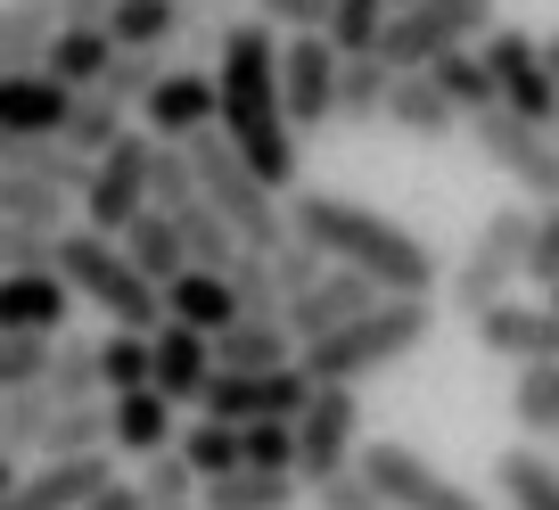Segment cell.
<instances>
[{"instance_id":"cell-1","label":"cell","mask_w":559,"mask_h":510,"mask_svg":"<svg viewBox=\"0 0 559 510\" xmlns=\"http://www.w3.org/2000/svg\"><path fill=\"white\" fill-rule=\"evenodd\" d=\"M280 41L288 34H272L263 17L230 25L223 58H214V83H223V123H214V132H223L272 190H288L297 165H305V132L288 123V99H280Z\"/></svg>"},{"instance_id":"cell-2","label":"cell","mask_w":559,"mask_h":510,"mask_svg":"<svg viewBox=\"0 0 559 510\" xmlns=\"http://www.w3.org/2000/svg\"><path fill=\"white\" fill-rule=\"evenodd\" d=\"M288 223H297L305 247H321L330 264L379 281L386 297H437L444 288V256L419 230L386 223L379 206H354V198H330V190H297L288 198Z\"/></svg>"},{"instance_id":"cell-3","label":"cell","mask_w":559,"mask_h":510,"mask_svg":"<svg viewBox=\"0 0 559 510\" xmlns=\"http://www.w3.org/2000/svg\"><path fill=\"white\" fill-rule=\"evenodd\" d=\"M58 281H67L83 305L116 313V330H140V337L165 330V288L123 256V239H99L91 223H74L67 239H58Z\"/></svg>"},{"instance_id":"cell-4","label":"cell","mask_w":559,"mask_h":510,"mask_svg":"<svg viewBox=\"0 0 559 510\" xmlns=\"http://www.w3.org/2000/svg\"><path fill=\"white\" fill-rule=\"evenodd\" d=\"M428 330H437V297H386L379 313H362V321H346L337 337H321V346H305L297 354V370L305 379H370V370H386V363H403V354H419L428 346Z\"/></svg>"},{"instance_id":"cell-5","label":"cell","mask_w":559,"mask_h":510,"mask_svg":"<svg viewBox=\"0 0 559 510\" xmlns=\"http://www.w3.org/2000/svg\"><path fill=\"white\" fill-rule=\"evenodd\" d=\"M190 165H198V190L214 198V214H223V223L239 230L255 256H280V247L297 239V223H288V198H280L272 181H263L255 165H247L239 149L223 141V132H198V141H190Z\"/></svg>"},{"instance_id":"cell-6","label":"cell","mask_w":559,"mask_h":510,"mask_svg":"<svg viewBox=\"0 0 559 510\" xmlns=\"http://www.w3.org/2000/svg\"><path fill=\"white\" fill-rule=\"evenodd\" d=\"M526 239H535V206L526 198H510V206H493L486 223H477V239L453 256V272H444V297H453V313H486V305L519 297L526 281Z\"/></svg>"},{"instance_id":"cell-7","label":"cell","mask_w":559,"mask_h":510,"mask_svg":"<svg viewBox=\"0 0 559 510\" xmlns=\"http://www.w3.org/2000/svg\"><path fill=\"white\" fill-rule=\"evenodd\" d=\"M493 25H502V9H493V0H412V9H395V17H386L379 58H386L395 74H428L437 58L477 50Z\"/></svg>"},{"instance_id":"cell-8","label":"cell","mask_w":559,"mask_h":510,"mask_svg":"<svg viewBox=\"0 0 559 510\" xmlns=\"http://www.w3.org/2000/svg\"><path fill=\"white\" fill-rule=\"evenodd\" d=\"M469 141L502 181H519L526 206H551L559 198V132L551 123H526V116H510V107H486V116H469Z\"/></svg>"},{"instance_id":"cell-9","label":"cell","mask_w":559,"mask_h":510,"mask_svg":"<svg viewBox=\"0 0 559 510\" xmlns=\"http://www.w3.org/2000/svg\"><path fill=\"white\" fill-rule=\"evenodd\" d=\"M354 461H362V388L321 379L313 404H305V420H297V477H305V494L330 486V477H346Z\"/></svg>"},{"instance_id":"cell-10","label":"cell","mask_w":559,"mask_h":510,"mask_svg":"<svg viewBox=\"0 0 559 510\" xmlns=\"http://www.w3.org/2000/svg\"><path fill=\"white\" fill-rule=\"evenodd\" d=\"M354 470H362L395 510H486L469 486H461V477H444L437 461L419 453V444H395V437H370Z\"/></svg>"},{"instance_id":"cell-11","label":"cell","mask_w":559,"mask_h":510,"mask_svg":"<svg viewBox=\"0 0 559 510\" xmlns=\"http://www.w3.org/2000/svg\"><path fill=\"white\" fill-rule=\"evenodd\" d=\"M148 174H157V141H148V132H123L99 157L91 190H83V223L99 230V239H123V230L148 214Z\"/></svg>"},{"instance_id":"cell-12","label":"cell","mask_w":559,"mask_h":510,"mask_svg":"<svg viewBox=\"0 0 559 510\" xmlns=\"http://www.w3.org/2000/svg\"><path fill=\"white\" fill-rule=\"evenodd\" d=\"M486 67H493V91H502V107L510 116H526V123H551L559 132V74L543 67V41L526 34V25H493L486 41Z\"/></svg>"},{"instance_id":"cell-13","label":"cell","mask_w":559,"mask_h":510,"mask_svg":"<svg viewBox=\"0 0 559 510\" xmlns=\"http://www.w3.org/2000/svg\"><path fill=\"white\" fill-rule=\"evenodd\" d=\"M337 74H346V50H337L330 34H288L280 41V99H288V123H297V132L337 123Z\"/></svg>"},{"instance_id":"cell-14","label":"cell","mask_w":559,"mask_h":510,"mask_svg":"<svg viewBox=\"0 0 559 510\" xmlns=\"http://www.w3.org/2000/svg\"><path fill=\"white\" fill-rule=\"evenodd\" d=\"M379 305H386V288H379V281H362V272L330 264L313 288H305V297H288V313H280V321H288V337H297V354H305V346H321V337H337L346 321L379 313Z\"/></svg>"},{"instance_id":"cell-15","label":"cell","mask_w":559,"mask_h":510,"mask_svg":"<svg viewBox=\"0 0 559 510\" xmlns=\"http://www.w3.org/2000/svg\"><path fill=\"white\" fill-rule=\"evenodd\" d=\"M214 123H223V83H214L206 67H174L157 83V99L140 107V132L165 141V149H190L198 132H214Z\"/></svg>"},{"instance_id":"cell-16","label":"cell","mask_w":559,"mask_h":510,"mask_svg":"<svg viewBox=\"0 0 559 510\" xmlns=\"http://www.w3.org/2000/svg\"><path fill=\"white\" fill-rule=\"evenodd\" d=\"M469 330H477V346H486L493 363H510V370H526V363H559V313H551V305L502 297V305H486Z\"/></svg>"},{"instance_id":"cell-17","label":"cell","mask_w":559,"mask_h":510,"mask_svg":"<svg viewBox=\"0 0 559 510\" xmlns=\"http://www.w3.org/2000/svg\"><path fill=\"white\" fill-rule=\"evenodd\" d=\"M74 288L58 272H0V337H67Z\"/></svg>"},{"instance_id":"cell-18","label":"cell","mask_w":559,"mask_h":510,"mask_svg":"<svg viewBox=\"0 0 559 510\" xmlns=\"http://www.w3.org/2000/svg\"><path fill=\"white\" fill-rule=\"evenodd\" d=\"M107 420H116V461H157L181 444V404L157 388H132V395H107Z\"/></svg>"},{"instance_id":"cell-19","label":"cell","mask_w":559,"mask_h":510,"mask_svg":"<svg viewBox=\"0 0 559 510\" xmlns=\"http://www.w3.org/2000/svg\"><path fill=\"white\" fill-rule=\"evenodd\" d=\"M74 116V91L58 74H0V132H25V141H58Z\"/></svg>"},{"instance_id":"cell-20","label":"cell","mask_w":559,"mask_h":510,"mask_svg":"<svg viewBox=\"0 0 559 510\" xmlns=\"http://www.w3.org/2000/svg\"><path fill=\"white\" fill-rule=\"evenodd\" d=\"M148 346H157V395H174V404H206V388H214V337L206 330H181V321H165L157 337H148Z\"/></svg>"},{"instance_id":"cell-21","label":"cell","mask_w":559,"mask_h":510,"mask_svg":"<svg viewBox=\"0 0 559 510\" xmlns=\"http://www.w3.org/2000/svg\"><path fill=\"white\" fill-rule=\"evenodd\" d=\"M165 321H181V330H206V337H223L230 321H239V288H230V272H206V264H190L174 288H165Z\"/></svg>"},{"instance_id":"cell-22","label":"cell","mask_w":559,"mask_h":510,"mask_svg":"<svg viewBox=\"0 0 559 510\" xmlns=\"http://www.w3.org/2000/svg\"><path fill=\"white\" fill-rule=\"evenodd\" d=\"M58 34H67L58 0H0V67L9 74H34Z\"/></svg>"},{"instance_id":"cell-23","label":"cell","mask_w":559,"mask_h":510,"mask_svg":"<svg viewBox=\"0 0 559 510\" xmlns=\"http://www.w3.org/2000/svg\"><path fill=\"white\" fill-rule=\"evenodd\" d=\"M386 123H395L403 141H453V123H469V116H461V107L437 91V74H395Z\"/></svg>"},{"instance_id":"cell-24","label":"cell","mask_w":559,"mask_h":510,"mask_svg":"<svg viewBox=\"0 0 559 510\" xmlns=\"http://www.w3.org/2000/svg\"><path fill=\"white\" fill-rule=\"evenodd\" d=\"M74 206H83V198L58 190V181H41V174H0V214H9L17 230H50V239H67Z\"/></svg>"},{"instance_id":"cell-25","label":"cell","mask_w":559,"mask_h":510,"mask_svg":"<svg viewBox=\"0 0 559 510\" xmlns=\"http://www.w3.org/2000/svg\"><path fill=\"white\" fill-rule=\"evenodd\" d=\"M493 494L510 510H559V461L543 444H502L493 453Z\"/></svg>"},{"instance_id":"cell-26","label":"cell","mask_w":559,"mask_h":510,"mask_svg":"<svg viewBox=\"0 0 559 510\" xmlns=\"http://www.w3.org/2000/svg\"><path fill=\"white\" fill-rule=\"evenodd\" d=\"M107 67H116V34H107V25H67V34L50 41V58H41V74H58L74 99H83V91H99Z\"/></svg>"},{"instance_id":"cell-27","label":"cell","mask_w":559,"mask_h":510,"mask_svg":"<svg viewBox=\"0 0 559 510\" xmlns=\"http://www.w3.org/2000/svg\"><path fill=\"white\" fill-rule=\"evenodd\" d=\"M174 453L198 470V486H214V477H239V470H247V428L214 420V412H190V420H181V444H174Z\"/></svg>"},{"instance_id":"cell-28","label":"cell","mask_w":559,"mask_h":510,"mask_svg":"<svg viewBox=\"0 0 559 510\" xmlns=\"http://www.w3.org/2000/svg\"><path fill=\"white\" fill-rule=\"evenodd\" d=\"M214 363H223V370H288V363H297V337H288V321L239 313L223 337H214Z\"/></svg>"},{"instance_id":"cell-29","label":"cell","mask_w":559,"mask_h":510,"mask_svg":"<svg viewBox=\"0 0 559 510\" xmlns=\"http://www.w3.org/2000/svg\"><path fill=\"white\" fill-rule=\"evenodd\" d=\"M123 256H132V264L148 272L157 288H174L181 272H190V239H181V230H174V214H157V206H148L132 230H123Z\"/></svg>"},{"instance_id":"cell-30","label":"cell","mask_w":559,"mask_h":510,"mask_svg":"<svg viewBox=\"0 0 559 510\" xmlns=\"http://www.w3.org/2000/svg\"><path fill=\"white\" fill-rule=\"evenodd\" d=\"M116 50H181V0H116Z\"/></svg>"},{"instance_id":"cell-31","label":"cell","mask_w":559,"mask_h":510,"mask_svg":"<svg viewBox=\"0 0 559 510\" xmlns=\"http://www.w3.org/2000/svg\"><path fill=\"white\" fill-rule=\"evenodd\" d=\"M386 99H395V67L379 50L346 58V74H337V123H386Z\"/></svg>"},{"instance_id":"cell-32","label":"cell","mask_w":559,"mask_h":510,"mask_svg":"<svg viewBox=\"0 0 559 510\" xmlns=\"http://www.w3.org/2000/svg\"><path fill=\"white\" fill-rule=\"evenodd\" d=\"M116 420H107V395L99 404H58L50 420V444H41V461H83V453H116Z\"/></svg>"},{"instance_id":"cell-33","label":"cell","mask_w":559,"mask_h":510,"mask_svg":"<svg viewBox=\"0 0 559 510\" xmlns=\"http://www.w3.org/2000/svg\"><path fill=\"white\" fill-rule=\"evenodd\" d=\"M297 502H305V477H272V470H239L206 486V510H297Z\"/></svg>"},{"instance_id":"cell-34","label":"cell","mask_w":559,"mask_h":510,"mask_svg":"<svg viewBox=\"0 0 559 510\" xmlns=\"http://www.w3.org/2000/svg\"><path fill=\"white\" fill-rule=\"evenodd\" d=\"M50 420H58V395L50 388H17V395H0V453H41L50 444Z\"/></svg>"},{"instance_id":"cell-35","label":"cell","mask_w":559,"mask_h":510,"mask_svg":"<svg viewBox=\"0 0 559 510\" xmlns=\"http://www.w3.org/2000/svg\"><path fill=\"white\" fill-rule=\"evenodd\" d=\"M510 420L519 437H559V363H526L510 379Z\"/></svg>"},{"instance_id":"cell-36","label":"cell","mask_w":559,"mask_h":510,"mask_svg":"<svg viewBox=\"0 0 559 510\" xmlns=\"http://www.w3.org/2000/svg\"><path fill=\"white\" fill-rule=\"evenodd\" d=\"M41 388H50L58 404H99V395H107V379H99V337H58L50 379H41Z\"/></svg>"},{"instance_id":"cell-37","label":"cell","mask_w":559,"mask_h":510,"mask_svg":"<svg viewBox=\"0 0 559 510\" xmlns=\"http://www.w3.org/2000/svg\"><path fill=\"white\" fill-rule=\"evenodd\" d=\"M437 91L461 107V116H486V107H502V91H493V67H486V50H453V58H437Z\"/></svg>"},{"instance_id":"cell-38","label":"cell","mask_w":559,"mask_h":510,"mask_svg":"<svg viewBox=\"0 0 559 510\" xmlns=\"http://www.w3.org/2000/svg\"><path fill=\"white\" fill-rule=\"evenodd\" d=\"M99 379H107V395L157 388V346H148L140 330H107L99 337Z\"/></svg>"},{"instance_id":"cell-39","label":"cell","mask_w":559,"mask_h":510,"mask_svg":"<svg viewBox=\"0 0 559 510\" xmlns=\"http://www.w3.org/2000/svg\"><path fill=\"white\" fill-rule=\"evenodd\" d=\"M247 17H255V0H190V9H181V50H190V67L198 58H223L230 25H247Z\"/></svg>"},{"instance_id":"cell-40","label":"cell","mask_w":559,"mask_h":510,"mask_svg":"<svg viewBox=\"0 0 559 510\" xmlns=\"http://www.w3.org/2000/svg\"><path fill=\"white\" fill-rule=\"evenodd\" d=\"M123 132H132V123H123V107H116V99H99V91H83V99H74V116H67V132H58V141H67L74 157H91V165H99L107 149L123 141Z\"/></svg>"},{"instance_id":"cell-41","label":"cell","mask_w":559,"mask_h":510,"mask_svg":"<svg viewBox=\"0 0 559 510\" xmlns=\"http://www.w3.org/2000/svg\"><path fill=\"white\" fill-rule=\"evenodd\" d=\"M165 74H174V50H116V67H107L99 99H116V107H148Z\"/></svg>"},{"instance_id":"cell-42","label":"cell","mask_w":559,"mask_h":510,"mask_svg":"<svg viewBox=\"0 0 559 510\" xmlns=\"http://www.w3.org/2000/svg\"><path fill=\"white\" fill-rule=\"evenodd\" d=\"M140 494H148V510H206V486H198V470L181 453L140 461Z\"/></svg>"},{"instance_id":"cell-43","label":"cell","mask_w":559,"mask_h":510,"mask_svg":"<svg viewBox=\"0 0 559 510\" xmlns=\"http://www.w3.org/2000/svg\"><path fill=\"white\" fill-rule=\"evenodd\" d=\"M386 17H395V0H330V41L346 58H370L386 34Z\"/></svg>"},{"instance_id":"cell-44","label":"cell","mask_w":559,"mask_h":510,"mask_svg":"<svg viewBox=\"0 0 559 510\" xmlns=\"http://www.w3.org/2000/svg\"><path fill=\"white\" fill-rule=\"evenodd\" d=\"M230 288H239V313H255V321L288 313V297H280V281H272V256H255V247L230 264Z\"/></svg>"},{"instance_id":"cell-45","label":"cell","mask_w":559,"mask_h":510,"mask_svg":"<svg viewBox=\"0 0 559 510\" xmlns=\"http://www.w3.org/2000/svg\"><path fill=\"white\" fill-rule=\"evenodd\" d=\"M50 354H58V337H0V395L41 388V379H50Z\"/></svg>"},{"instance_id":"cell-46","label":"cell","mask_w":559,"mask_h":510,"mask_svg":"<svg viewBox=\"0 0 559 510\" xmlns=\"http://www.w3.org/2000/svg\"><path fill=\"white\" fill-rule=\"evenodd\" d=\"M247 470L297 477V420H255L247 428Z\"/></svg>"},{"instance_id":"cell-47","label":"cell","mask_w":559,"mask_h":510,"mask_svg":"<svg viewBox=\"0 0 559 510\" xmlns=\"http://www.w3.org/2000/svg\"><path fill=\"white\" fill-rule=\"evenodd\" d=\"M0 272H58V239L50 230H17L0 214Z\"/></svg>"},{"instance_id":"cell-48","label":"cell","mask_w":559,"mask_h":510,"mask_svg":"<svg viewBox=\"0 0 559 510\" xmlns=\"http://www.w3.org/2000/svg\"><path fill=\"white\" fill-rule=\"evenodd\" d=\"M526 281L551 297L559 288V198L551 206H535V239H526Z\"/></svg>"},{"instance_id":"cell-49","label":"cell","mask_w":559,"mask_h":510,"mask_svg":"<svg viewBox=\"0 0 559 510\" xmlns=\"http://www.w3.org/2000/svg\"><path fill=\"white\" fill-rule=\"evenodd\" d=\"M321 272H330V256H321V247H305V239H288L272 256V281H280V297H305V288L321 281Z\"/></svg>"},{"instance_id":"cell-50","label":"cell","mask_w":559,"mask_h":510,"mask_svg":"<svg viewBox=\"0 0 559 510\" xmlns=\"http://www.w3.org/2000/svg\"><path fill=\"white\" fill-rule=\"evenodd\" d=\"M272 34H330V0H255Z\"/></svg>"},{"instance_id":"cell-51","label":"cell","mask_w":559,"mask_h":510,"mask_svg":"<svg viewBox=\"0 0 559 510\" xmlns=\"http://www.w3.org/2000/svg\"><path fill=\"white\" fill-rule=\"evenodd\" d=\"M313 510H395V502H386L362 470H346V477H330V486H313Z\"/></svg>"},{"instance_id":"cell-52","label":"cell","mask_w":559,"mask_h":510,"mask_svg":"<svg viewBox=\"0 0 559 510\" xmlns=\"http://www.w3.org/2000/svg\"><path fill=\"white\" fill-rule=\"evenodd\" d=\"M91 510H148V494H140V477H123V470H116L99 494H91Z\"/></svg>"},{"instance_id":"cell-53","label":"cell","mask_w":559,"mask_h":510,"mask_svg":"<svg viewBox=\"0 0 559 510\" xmlns=\"http://www.w3.org/2000/svg\"><path fill=\"white\" fill-rule=\"evenodd\" d=\"M58 17H67V25H107V17H116V0H58Z\"/></svg>"},{"instance_id":"cell-54","label":"cell","mask_w":559,"mask_h":510,"mask_svg":"<svg viewBox=\"0 0 559 510\" xmlns=\"http://www.w3.org/2000/svg\"><path fill=\"white\" fill-rule=\"evenodd\" d=\"M17 486H25V461H17V453H0V502H9Z\"/></svg>"},{"instance_id":"cell-55","label":"cell","mask_w":559,"mask_h":510,"mask_svg":"<svg viewBox=\"0 0 559 510\" xmlns=\"http://www.w3.org/2000/svg\"><path fill=\"white\" fill-rule=\"evenodd\" d=\"M543 67H551V74H559V34H551V41H543Z\"/></svg>"},{"instance_id":"cell-56","label":"cell","mask_w":559,"mask_h":510,"mask_svg":"<svg viewBox=\"0 0 559 510\" xmlns=\"http://www.w3.org/2000/svg\"><path fill=\"white\" fill-rule=\"evenodd\" d=\"M543 305H551V313H559V288H551V297H543Z\"/></svg>"},{"instance_id":"cell-57","label":"cell","mask_w":559,"mask_h":510,"mask_svg":"<svg viewBox=\"0 0 559 510\" xmlns=\"http://www.w3.org/2000/svg\"><path fill=\"white\" fill-rule=\"evenodd\" d=\"M395 9H412V0H395Z\"/></svg>"},{"instance_id":"cell-58","label":"cell","mask_w":559,"mask_h":510,"mask_svg":"<svg viewBox=\"0 0 559 510\" xmlns=\"http://www.w3.org/2000/svg\"><path fill=\"white\" fill-rule=\"evenodd\" d=\"M181 9H190V0H181Z\"/></svg>"},{"instance_id":"cell-59","label":"cell","mask_w":559,"mask_h":510,"mask_svg":"<svg viewBox=\"0 0 559 510\" xmlns=\"http://www.w3.org/2000/svg\"><path fill=\"white\" fill-rule=\"evenodd\" d=\"M0 74H9V67H0Z\"/></svg>"}]
</instances>
